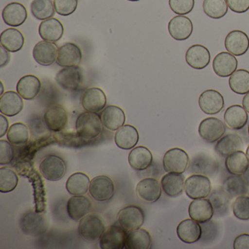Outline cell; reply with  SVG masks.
Segmentation results:
<instances>
[{
	"label": "cell",
	"instance_id": "1",
	"mask_svg": "<svg viewBox=\"0 0 249 249\" xmlns=\"http://www.w3.org/2000/svg\"><path fill=\"white\" fill-rule=\"evenodd\" d=\"M75 129L78 135L84 141H91L101 135L103 124L97 113L87 111L77 118Z\"/></svg>",
	"mask_w": 249,
	"mask_h": 249
},
{
	"label": "cell",
	"instance_id": "2",
	"mask_svg": "<svg viewBox=\"0 0 249 249\" xmlns=\"http://www.w3.org/2000/svg\"><path fill=\"white\" fill-rule=\"evenodd\" d=\"M106 230L103 219L95 214H88L80 220L78 234L87 242H94L100 240Z\"/></svg>",
	"mask_w": 249,
	"mask_h": 249
},
{
	"label": "cell",
	"instance_id": "3",
	"mask_svg": "<svg viewBox=\"0 0 249 249\" xmlns=\"http://www.w3.org/2000/svg\"><path fill=\"white\" fill-rule=\"evenodd\" d=\"M184 191L190 199L208 197L212 191L211 180L203 175L192 174L185 180Z\"/></svg>",
	"mask_w": 249,
	"mask_h": 249
},
{
	"label": "cell",
	"instance_id": "4",
	"mask_svg": "<svg viewBox=\"0 0 249 249\" xmlns=\"http://www.w3.org/2000/svg\"><path fill=\"white\" fill-rule=\"evenodd\" d=\"M189 155L181 148H174L169 150L163 158V168L167 173L182 174L189 168Z\"/></svg>",
	"mask_w": 249,
	"mask_h": 249
},
{
	"label": "cell",
	"instance_id": "5",
	"mask_svg": "<svg viewBox=\"0 0 249 249\" xmlns=\"http://www.w3.org/2000/svg\"><path fill=\"white\" fill-rule=\"evenodd\" d=\"M118 224L127 232L141 228L145 221V213L142 208L136 205H129L119 211Z\"/></svg>",
	"mask_w": 249,
	"mask_h": 249
},
{
	"label": "cell",
	"instance_id": "6",
	"mask_svg": "<svg viewBox=\"0 0 249 249\" xmlns=\"http://www.w3.org/2000/svg\"><path fill=\"white\" fill-rule=\"evenodd\" d=\"M219 167V162L215 159L205 153L201 152L196 154L191 160L189 173L213 177L218 173Z\"/></svg>",
	"mask_w": 249,
	"mask_h": 249
},
{
	"label": "cell",
	"instance_id": "7",
	"mask_svg": "<svg viewBox=\"0 0 249 249\" xmlns=\"http://www.w3.org/2000/svg\"><path fill=\"white\" fill-rule=\"evenodd\" d=\"M66 164L61 157L48 155L44 157L39 167L40 173L49 181H58L66 173Z\"/></svg>",
	"mask_w": 249,
	"mask_h": 249
},
{
	"label": "cell",
	"instance_id": "8",
	"mask_svg": "<svg viewBox=\"0 0 249 249\" xmlns=\"http://www.w3.org/2000/svg\"><path fill=\"white\" fill-rule=\"evenodd\" d=\"M115 192L114 183L106 176L94 177L90 182L89 194L97 202H106L112 199Z\"/></svg>",
	"mask_w": 249,
	"mask_h": 249
},
{
	"label": "cell",
	"instance_id": "9",
	"mask_svg": "<svg viewBox=\"0 0 249 249\" xmlns=\"http://www.w3.org/2000/svg\"><path fill=\"white\" fill-rule=\"evenodd\" d=\"M128 232L119 224H113L105 230L100 238L102 249H125Z\"/></svg>",
	"mask_w": 249,
	"mask_h": 249
},
{
	"label": "cell",
	"instance_id": "10",
	"mask_svg": "<svg viewBox=\"0 0 249 249\" xmlns=\"http://www.w3.org/2000/svg\"><path fill=\"white\" fill-rule=\"evenodd\" d=\"M198 132L204 141L213 143L224 136L226 132V126L217 118H207L199 124Z\"/></svg>",
	"mask_w": 249,
	"mask_h": 249
},
{
	"label": "cell",
	"instance_id": "11",
	"mask_svg": "<svg viewBox=\"0 0 249 249\" xmlns=\"http://www.w3.org/2000/svg\"><path fill=\"white\" fill-rule=\"evenodd\" d=\"M161 183L153 178L142 179L136 186V195L141 200L147 203H153L161 196Z\"/></svg>",
	"mask_w": 249,
	"mask_h": 249
},
{
	"label": "cell",
	"instance_id": "12",
	"mask_svg": "<svg viewBox=\"0 0 249 249\" xmlns=\"http://www.w3.org/2000/svg\"><path fill=\"white\" fill-rule=\"evenodd\" d=\"M39 213L36 211H29L21 217L20 226L24 234L37 236L46 232L48 229L46 219Z\"/></svg>",
	"mask_w": 249,
	"mask_h": 249
},
{
	"label": "cell",
	"instance_id": "13",
	"mask_svg": "<svg viewBox=\"0 0 249 249\" xmlns=\"http://www.w3.org/2000/svg\"><path fill=\"white\" fill-rule=\"evenodd\" d=\"M224 105V97L216 90H206L199 96V107L205 114L215 115L220 113Z\"/></svg>",
	"mask_w": 249,
	"mask_h": 249
},
{
	"label": "cell",
	"instance_id": "14",
	"mask_svg": "<svg viewBox=\"0 0 249 249\" xmlns=\"http://www.w3.org/2000/svg\"><path fill=\"white\" fill-rule=\"evenodd\" d=\"M82 61V52L73 43H67L58 51L56 64L62 68L78 67Z\"/></svg>",
	"mask_w": 249,
	"mask_h": 249
},
{
	"label": "cell",
	"instance_id": "15",
	"mask_svg": "<svg viewBox=\"0 0 249 249\" xmlns=\"http://www.w3.org/2000/svg\"><path fill=\"white\" fill-rule=\"evenodd\" d=\"M43 121L48 129L53 132H59L68 124V113L60 106H52L45 112Z\"/></svg>",
	"mask_w": 249,
	"mask_h": 249
},
{
	"label": "cell",
	"instance_id": "16",
	"mask_svg": "<svg viewBox=\"0 0 249 249\" xmlns=\"http://www.w3.org/2000/svg\"><path fill=\"white\" fill-rule=\"evenodd\" d=\"M56 81L63 89L75 91L78 89L82 83V72L79 67L64 68L56 74Z\"/></svg>",
	"mask_w": 249,
	"mask_h": 249
},
{
	"label": "cell",
	"instance_id": "17",
	"mask_svg": "<svg viewBox=\"0 0 249 249\" xmlns=\"http://www.w3.org/2000/svg\"><path fill=\"white\" fill-rule=\"evenodd\" d=\"M57 46L52 42L42 40L38 42L33 49V58L42 66H50L56 62L58 56Z\"/></svg>",
	"mask_w": 249,
	"mask_h": 249
},
{
	"label": "cell",
	"instance_id": "18",
	"mask_svg": "<svg viewBox=\"0 0 249 249\" xmlns=\"http://www.w3.org/2000/svg\"><path fill=\"white\" fill-rule=\"evenodd\" d=\"M107 97L100 88L88 89L83 94L82 106L84 110L91 113H99L106 107Z\"/></svg>",
	"mask_w": 249,
	"mask_h": 249
},
{
	"label": "cell",
	"instance_id": "19",
	"mask_svg": "<svg viewBox=\"0 0 249 249\" xmlns=\"http://www.w3.org/2000/svg\"><path fill=\"white\" fill-rule=\"evenodd\" d=\"M170 36L178 41L187 40L193 33V24L190 18L184 16L173 17L168 24Z\"/></svg>",
	"mask_w": 249,
	"mask_h": 249
},
{
	"label": "cell",
	"instance_id": "20",
	"mask_svg": "<svg viewBox=\"0 0 249 249\" xmlns=\"http://www.w3.org/2000/svg\"><path fill=\"white\" fill-rule=\"evenodd\" d=\"M224 45L229 53L234 56H243L249 49V36L240 30H233L227 35Z\"/></svg>",
	"mask_w": 249,
	"mask_h": 249
},
{
	"label": "cell",
	"instance_id": "21",
	"mask_svg": "<svg viewBox=\"0 0 249 249\" xmlns=\"http://www.w3.org/2000/svg\"><path fill=\"white\" fill-rule=\"evenodd\" d=\"M238 62L235 56L228 52L218 53L213 62L214 72L221 78L230 77L237 71Z\"/></svg>",
	"mask_w": 249,
	"mask_h": 249
},
{
	"label": "cell",
	"instance_id": "22",
	"mask_svg": "<svg viewBox=\"0 0 249 249\" xmlns=\"http://www.w3.org/2000/svg\"><path fill=\"white\" fill-rule=\"evenodd\" d=\"M202 226L192 218L183 220L177 227V235L182 242L188 244L196 243L202 237Z\"/></svg>",
	"mask_w": 249,
	"mask_h": 249
},
{
	"label": "cell",
	"instance_id": "23",
	"mask_svg": "<svg viewBox=\"0 0 249 249\" xmlns=\"http://www.w3.org/2000/svg\"><path fill=\"white\" fill-rule=\"evenodd\" d=\"M189 214L192 219L204 224L211 221L213 216V207L209 199H194L189 205Z\"/></svg>",
	"mask_w": 249,
	"mask_h": 249
},
{
	"label": "cell",
	"instance_id": "24",
	"mask_svg": "<svg viewBox=\"0 0 249 249\" xmlns=\"http://www.w3.org/2000/svg\"><path fill=\"white\" fill-rule=\"evenodd\" d=\"M91 208L92 202L84 195L71 196L67 203L68 215L74 221H79L88 215Z\"/></svg>",
	"mask_w": 249,
	"mask_h": 249
},
{
	"label": "cell",
	"instance_id": "25",
	"mask_svg": "<svg viewBox=\"0 0 249 249\" xmlns=\"http://www.w3.org/2000/svg\"><path fill=\"white\" fill-rule=\"evenodd\" d=\"M24 108V101L18 92L9 91L0 97V112L9 117L17 116Z\"/></svg>",
	"mask_w": 249,
	"mask_h": 249
},
{
	"label": "cell",
	"instance_id": "26",
	"mask_svg": "<svg viewBox=\"0 0 249 249\" xmlns=\"http://www.w3.org/2000/svg\"><path fill=\"white\" fill-rule=\"evenodd\" d=\"M2 17L7 25L12 27H19L27 20V8L19 2H11L4 8Z\"/></svg>",
	"mask_w": 249,
	"mask_h": 249
},
{
	"label": "cell",
	"instance_id": "27",
	"mask_svg": "<svg viewBox=\"0 0 249 249\" xmlns=\"http://www.w3.org/2000/svg\"><path fill=\"white\" fill-rule=\"evenodd\" d=\"M186 61L191 68L195 70H202L209 65L211 53L205 46L194 45L186 52Z\"/></svg>",
	"mask_w": 249,
	"mask_h": 249
},
{
	"label": "cell",
	"instance_id": "28",
	"mask_svg": "<svg viewBox=\"0 0 249 249\" xmlns=\"http://www.w3.org/2000/svg\"><path fill=\"white\" fill-rule=\"evenodd\" d=\"M103 126L110 131H117L124 126L126 121L124 111L116 106L106 107L100 115Z\"/></svg>",
	"mask_w": 249,
	"mask_h": 249
},
{
	"label": "cell",
	"instance_id": "29",
	"mask_svg": "<svg viewBox=\"0 0 249 249\" xmlns=\"http://www.w3.org/2000/svg\"><path fill=\"white\" fill-rule=\"evenodd\" d=\"M38 31L43 40L56 43L63 37L65 29L57 18H51L42 21Z\"/></svg>",
	"mask_w": 249,
	"mask_h": 249
},
{
	"label": "cell",
	"instance_id": "30",
	"mask_svg": "<svg viewBox=\"0 0 249 249\" xmlns=\"http://www.w3.org/2000/svg\"><path fill=\"white\" fill-rule=\"evenodd\" d=\"M17 92L24 100H33L40 94L41 82L37 77L27 75L18 81L17 86Z\"/></svg>",
	"mask_w": 249,
	"mask_h": 249
},
{
	"label": "cell",
	"instance_id": "31",
	"mask_svg": "<svg viewBox=\"0 0 249 249\" xmlns=\"http://www.w3.org/2000/svg\"><path fill=\"white\" fill-rule=\"evenodd\" d=\"M115 142L121 149L130 150L138 144L139 133L132 125H124L115 134Z\"/></svg>",
	"mask_w": 249,
	"mask_h": 249
},
{
	"label": "cell",
	"instance_id": "32",
	"mask_svg": "<svg viewBox=\"0 0 249 249\" xmlns=\"http://www.w3.org/2000/svg\"><path fill=\"white\" fill-rule=\"evenodd\" d=\"M243 139L237 134H227L217 141L215 145V151L218 155L227 157L237 151H242L243 148Z\"/></svg>",
	"mask_w": 249,
	"mask_h": 249
},
{
	"label": "cell",
	"instance_id": "33",
	"mask_svg": "<svg viewBox=\"0 0 249 249\" xmlns=\"http://www.w3.org/2000/svg\"><path fill=\"white\" fill-rule=\"evenodd\" d=\"M247 112L239 105H233L226 110L224 115V122L230 129L240 130L248 122Z\"/></svg>",
	"mask_w": 249,
	"mask_h": 249
},
{
	"label": "cell",
	"instance_id": "34",
	"mask_svg": "<svg viewBox=\"0 0 249 249\" xmlns=\"http://www.w3.org/2000/svg\"><path fill=\"white\" fill-rule=\"evenodd\" d=\"M185 177L179 173H168L161 179V186L166 195L170 197H177L183 193Z\"/></svg>",
	"mask_w": 249,
	"mask_h": 249
},
{
	"label": "cell",
	"instance_id": "35",
	"mask_svg": "<svg viewBox=\"0 0 249 249\" xmlns=\"http://www.w3.org/2000/svg\"><path fill=\"white\" fill-rule=\"evenodd\" d=\"M129 165L138 171L146 170L153 162V155L148 148L145 146H138L133 148L128 157Z\"/></svg>",
	"mask_w": 249,
	"mask_h": 249
},
{
	"label": "cell",
	"instance_id": "36",
	"mask_svg": "<svg viewBox=\"0 0 249 249\" xmlns=\"http://www.w3.org/2000/svg\"><path fill=\"white\" fill-rule=\"evenodd\" d=\"M28 178L33 185L34 191L35 204H36V211L37 213L44 212L46 209V190L43 179L38 172L33 169L29 173Z\"/></svg>",
	"mask_w": 249,
	"mask_h": 249
},
{
	"label": "cell",
	"instance_id": "37",
	"mask_svg": "<svg viewBox=\"0 0 249 249\" xmlns=\"http://www.w3.org/2000/svg\"><path fill=\"white\" fill-rule=\"evenodd\" d=\"M24 42L25 38L22 33L15 28L4 30L0 36L1 46L12 53L21 50L24 47Z\"/></svg>",
	"mask_w": 249,
	"mask_h": 249
},
{
	"label": "cell",
	"instance_id": "38",
	"mask_svg": "<svg viewBox=\"0 0 249 249\" xmlns=\"http://www.w3.org/2000/svg\"><path fill=\"white\" fill-rule=\"evenodd\" d=\"M152 244L151 234L144 229L129 231L126 236V249H149Z\"/></svg>",
	"mask_w": 249,
	"mask_h": 249
},
{
	"label": "cell",
	"instance_id": "39",
	"mask_svg": "<svg viewBox=\"0 0 249 249\" xmlns=\"http://www.w3.org/2000/svg\"><path fill=\"white\" fill-rule=\"evenodd\" d=\"M90 182L89 178L85 173H73L67 180V191L72 196L86 195L89 189Z\"/></svg>",
	"mask_w": 249,
	"mask_h": 249
},
{
	"label": "cell",
	"instance_id": "40",
	"mask_svg": "<svg viewBox=\"0 0 249 249\" xmlns=\"http://www.w3.org/2000/svg\"><path fill=\"white\" fill-rule=\"evenodd\" d=\"M208 199L213 207L214 215L216 217H223L227 215L231 199L223 190L222 188H216L211 191Z\"/></svg>",
	"mask_w": 249,
	"mask_h": 249
},
{
	"label": "cell",
	"instance_id": "41",
	"mask_svg": "<svg viewBox=\"0 0 249 249\" xmlns=\"http://www.w3.org/2000/svg\"><path fill=\"white\" fill-rule=\"evenodd\" d=\"M249 160L243 151H237L226 157L225 167L231 175L241 176L247 170Z\"/></svg>",
	"mask_w": 249,
	"mask_h": 249
},
{
	"label": "cell",
	"instance_id": "42",
	"mask_svg": "<svg viewBox=\"0 0 249 249\" xmlns=\"http://www.w3.org/2000/svg\"><path fill=\"white\" fill-rule=\"evenodd\" d=\"M249 186L243 180L242 176L232 175L227 178L223 182V190L230 196L231 199L240 195H246L249 192Z\"/></svg>",
	"mask_w": 249,
	"mask_h": 249
},
{
	"label": "cell",
	"instance_id": "43",
	"mask_svg": "<svg viewBox=\"0 0 249 249\" xmlns=\"http://www.w3.org/2000/svg\"><path fill=\"white\" fill-rule=\"evenodd\" d=\"M229 85L233 92L246 94L249 92V71L240 69L236 71L229 79Z\"/></svg>",
	"mask_w": 249,
	"mask_h": 249
},
{
	"label": "cell",
	"instance_id": "44",
	"mask_svg": "<svg viewBox=\"0 0 249 249\" xmlns=\"http://www.w3.org/2000/svg\"><path fill=\"white\" fill-rule=\"evenodd\" d=\"M54 5L52 0H33L31 13L36 19L45 21L55 15Z\"/></svg>",
	"mask_w": 249,
	"mask_h": 249
},
{
	"label": "cell",
	"instance_id": "45",
	"mask_svg": "<svg viewBox=\"0 0 249 249\" xmlns=\"http://www.w3.org/2000/svg\"><path fill=\"white\" fill-rule=\"evenodd\" d=\"M7 139L13 145H24L30 139L28 126L21 122L14 124L8 129Z\"/></svg>",
	"mask_w": 249,
	"mask_h": 249
},
{
	"label": "cell",
	"instance_id": "46",
	"mask_svg": "<svg viewBox=\"0 0 249 249\" xmlns=\"http://www.w3.org/2000/svg\"><path fill=\"white\" fill-rule=\"evenodd\" d=\"M204 13L210 18L220 19L228 12L227 0H204Z\"/></svg>",
	"mask_w": 249,
	"mask_h": 249
},
{
	"label": "cell",
	"instance_id": "47",
	"mask_svg": "<svg viewBox=\"0 0 249 249\" xmlns=\"http://www.w3.org/2000/svg\"><path fill=\"white\" fill-rule=\"evenodd\" d=\"M18 175L8 167L0 168V192L9 193L14 191L18 184Z\"/></svg>",
	"mask_w": 249,
	"mask_h": 249
},
{
	"label": "cell",
	"instance_id": "48",
	"mask_svg": "<svg viewBox=\"0 0 249 249\" xmlns=\"http://www.w3.org/2000/svg\"><path fill=\"white\" fill-rule=\"evenodd\" d=\"M233 214L236 218L243 221L249 219V196L240 195L237 196L231 205Z\"/></svg>",
	"mask_w": 249,
	"mask_h": 249
},
{
	"label": "cell",
	"instance_id": "49",
	"mask_svg": "<svg viewBox=\"0 0 249 249\" xmlns=\"http://www.w3.org/2000/svg\"><path fill=\"white\" fill-rule=\"evenodd\" d=\"M78 0H53L55 11L59 15L68 17L78 8Z\"/></svg>",
	"mask_w": 249,
	"mask_h": 249
},
{
	"label": "cell",
	"instance_id": "50",
	"mask_svg": "<svg viewBox=\"0 0 249 249\" xmlns=\"http://www.w3.org/2000/svg\"><path fill=\"white\" fill-rule=\"evenodd\" d=\"M169 5L173 13L178 16L190 14L195 7V0H169Z\"/></svg>",
	"mask_w": 249,
	"mask_h": 249
},
{
	"label": "cell",
	"instance_id": "51",
	"mask_svg": "<svg viewBox=\"0 0 249 249\" xmlns=\"http://www.w3.org/2000/svg\"><path fill=\"white\" fill-rule=\"evenodd\" d=\"M14 158V149L9 141L0 140V164H8Z\"/></svg>",
	"mask_w": 249,
	"mask_h": 249
},
{
	"label": "cell",
	"instance_id": "52",
	"mask_svg": "<svg viewBox=\"0 0 249 249\" xmlns=\"http://www.w3.org/2000/svg\"><path fill=\"white\" fill-rule=\"evenodd\" d=\"M227 5L236 14H244L249 10V0H227Z\"/></svg>",
	"mask_w": 249,
	"mask_h": 249
},
{
	"label": "cell",
	"instance_id": "53",
	"mask_svg": "<svg viewBox=\"0 0 249 249\" xmlns=\"http://www.w3.org/2000/svg\"><path fill=\"white\" fill-rule=\"evenodd\" d=\"M234 249H249V234L243 233L234 239L233 243Z\"/></svg>",
	"mask_w": 249,
	"mask_h": 249
},
{
	"label": "cell",
	"instance_id": "54",
	"mask_svg": "<svg viewBox=\"0 0 249 249\" xmlns=\"http://www.w3.org/2000/svg\"><path fill=\"white\" fill-rule=\"evenodd\" d=\"M10 59H11V54L9 52L1 46L0 47V60H1L0 68H2L6 66L9 63Z\"/></svg>",
	"mask_w": 249,
	"mask_h": 249
},
{
	"label": "cell",
	"instance_id": "55",
	"mask_svg": "<svg viewBox=\"0 0 249 249\" xmlns=\"http://www.w3.org/2000/svg\"><path fill=\"white\" fill-rule=\"evenodd\" d=\"M9 122L7 118L3 114L0 115V138L5 136L8 131Z\"/></svg>",
	"mask_w": 249,
	"mask_h": 249
},
{
	"label": "cell",
	"instance_id": "56",
	"mask_svg": "<svg viewBox=\"0 0 249 249\" xmlns=\"http://www.w3.org/2000/svg\"><path fill=\"white\" fill-rule=\"evenodd\" d=\"M243 107L247 113H249V92L244 96L243 99Z\"/></svg>",
	"mask_w": 249,
	"mask_h": 249
},
{
	"label": "cell",
	"instance_id": "57",
	"mask_svg": "<svg viewBox=\"0 0 249 249\" xmlns=\"http://www.w3.org/2000/svg\"><path fill=\"white\" fill-rule=\"evenodd\" d=\"M241 176L242 177H243V180L246 182V184L249 186V166L247 170H246V171L245 172L243 175H241Z\"/></svg>",
	"mask_w": 249,
	"mask_h": 249
},
{
	"label": "cell",
	"instance_id": "58",
	"mask_svg": "<svg viewBox=\"0 0 249 249\" xmlns=\"http://www.w3.org/2000/svg\"><path fill=\"white\" fill-rule=\"evenodd\" d=\"M246 156H247L248 159H249V146L247 147V148H246Z\"/></svg>",
	"mask_w": 249,
	"mask_h": 249
},
{
	"label": "cell",
	"instance_id": "59",
	"mask_svg": "<svg viewBox=\"0 0 249 249\" xmlns=\"http://www.w3.org/2000/svg\"><path fill=\"white\" fill-rule=\"evenodd\" d=\"M128 1H130V2H138V1H140V0H128Z\"/></svg>",
	"mask_w": 249,
	"mask_h": 249
},
{
	"label": "cell",
	"instance_id": "60",
	"mask_svg": "<svg viewBox=\"0 0 249 249\" xmlns=\"http://www.w3.org/2000/svg\"><path fill=\"white\" fill-rule=\"evenodd\" d=\"M248 132H249V128H248Z\"/></svg>",
	"mask_w": 249,
	"mask_h": 249
}]
</instances>
